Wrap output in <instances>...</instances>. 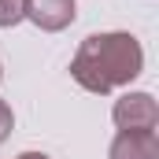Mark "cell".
<instances>
[{"instance_id":"3","label":"cell","mask_w":159,"mask_h":159,"mask_svg":"<svg viewBox=\"0 0 159 159\" xmlns=\"http://www.w3.org/2000/svg\"><path fill=\"white\" fill-rule=\"evenodd\" d=\"M74 0H26V19L44 30V34H59L74 22Z\"/></svg>"},{"instance_id":"8","label":"cell","mask_w":159,"mask_h":159,"mask_svg":"<svg viewBox=\"0 0 159 159\" xmlns=\"http://www.w3.org/2000/svg\"><path fill=\"white\" fill-rule=\"evenodd\" d=\"M0 81H4V67H0Z\"/></svg>"},{"instance_id":"1","label":"cell","mask_w":159,"mask_h":159,"mask_svg":"<svg viewBox=\"0 0 159 159\" xmlns=\"http://www.w3.org/2000/svg\"><path fill=\"white\" fill-rule=\"evenodd\" d=\"M144 52L133 34H89L70 59V78L89 93H111L141 74Z\"/></svg>"},{"instance_id":"5","label":"cell","mask_w":159,"mask_h":159,"mask_svg":"<svg viewBox=\"0 0 159 159\" xmlns=\"http://www.w3.org/2000/svg\"><path fill=\"white\" fill-rule=\"evenodd\" d=\"M26 19V0H0V26H19Z\"/></svg>"},{"instance_id":"2","label":"cell","mask_w":159,"mask_h":159,"mask_svg":"<svg viewBox=\"0 0 159 159\" xmlns=\"http://www.w3.org/2000/svg\"><path fill=\"white\" fill-rule=\"evenodd\" d=\"M111 119L119 129H156L159 104L152 100V93H122L111 107Z\"/></svg>"},{"instance_id":"6","label":"cell","mask_w":159,"mask_h":159,"mask_svg":"<svg viewBox=\"0 0 159 159\" xmlns=\"http://www.w3.org/2000/svg\"><path fill=\"white\" fill-rule=\"evenodd\" d=\"M11 126H15V115H11V107H7V100H0V144L11 137Z\"/></svg>"},{"instance_id":"4","label":"cell","mask_w":159,"mask_h":159,"mask_svg":"<svg viewBox=\"0 0 159 159\" xmlns=\"http://www.w3.org/2000/svg\"><path fill=\"white\" fill-rule=\"evenodd\" d=\"M107 159H159L156 129H119Z\"/></svg>"},{"instance_id":"7","label":"cell","mask_w":159,"mask_h":159,"mask_svg":"<svg viewBox=\"0 0 159 159\" xmlns=\"http://www.w3.org/2000/svg\"><path fill=\"white\" fill-rule=\"evenodd\" d=\"M19 159H48V156H44V152H22Z\"/></svg>"}]
</instances>
